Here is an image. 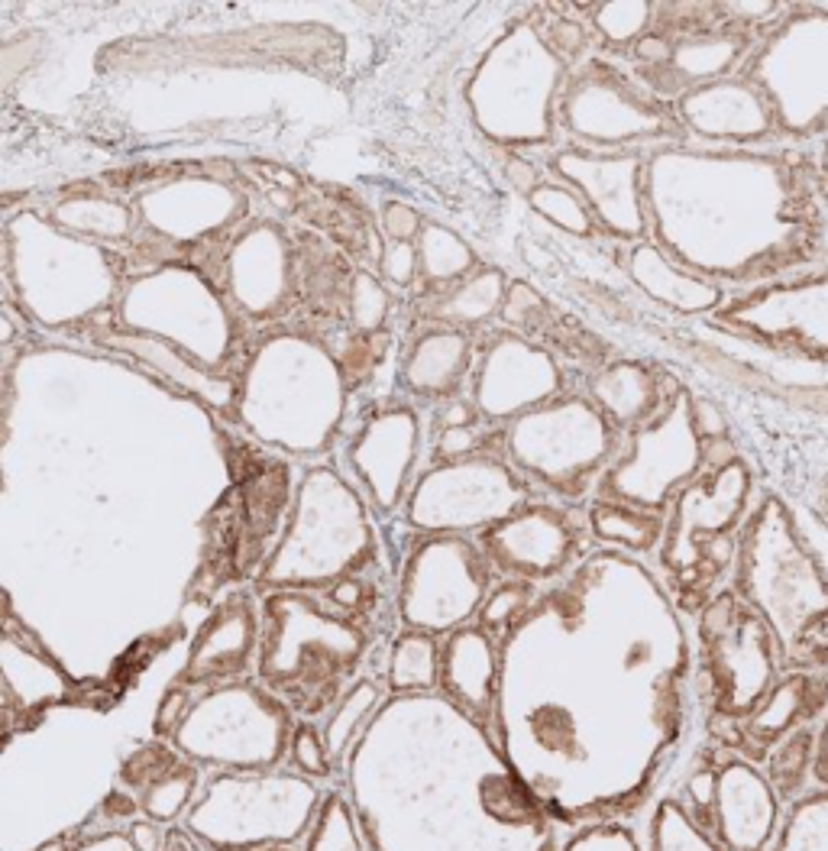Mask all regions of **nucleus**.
Here are the masks:
<instances>
[{
    "instance_id": "b1692460",
    "label": "nucleus",
    "mask_w": 828,
    "mask_h": 851,
    "mask_svg": "<svg viewBox=\"0 0 828 851\" xmlns=\"http://www.w3.org/2000/svg\"><path fill=\"white\" fill-rule=\"evenodd\" d=\"M392 696L437 693L440 686V638L427 631H402L385 651V677Z\"/></svg>"
},
{
    "instance_id": "5701e85b",
    "label": "nucleus",
    "mask_w": 828,
    "mask_h": 851,
    "mask_svg": "<svg viewBox=\"0 0 828 851\" xmlns=\"http://www.w3.org/2000/svg\"><path fill=\"white\" fill-rule=\"evenodd\" d=\"M508 279L502 269L495 266H482L473 276L463 279L460 285H453L450 292H444L431 308H427V318L434 324H447V327H460V331H476V327L489 324L492 318H499L508 298Z\"/></svg>"
},
{
    "instance_id": "a878e982",
    "label": "nucleus",
    "mask_w": 828,
    "mask_h": 851,
    "mask_svg": "<svg viewBox=\"0 0 828 851\" xmlns=\"http://www.w3.org/2000/svg\"><path fill=\"white\" fill-rule=\"evenodd\" d=\"M49 221L65 233L104 240V243L133 240V233H136V214L130 204L114 201V198H98V195H91V191L59 201L49 211Z\"/></svg>"
},
{
    "instance_id": "7ed1b4c3",
    "label": "nucleus",
    "mask_w": 828,
    "mask_h": 851,
    "mask_svg": "<svg viewBox=\"0 0 828 851\" xmlns=\"http://www.w3.org/2000/svg\"><path fill=\"white\" fill-rule=\"evenodd\" d=\"M262 644L256 680L295 709L324 722L343 693L363 677L382 631V612L343 609L327 593L275 589L259 593Z\"/></svg>"
},
{
    "instance_id": "7c9ffc66",
    "label": "nucleus",
    "mask_w": 828,
    "mask_h": 851,
    "mask_svg": "<svg viewBox=\"0 0 828 851\" xmlns=\"http://www.w3.org/2000/svg\"><path fill=\"white\" fill-rule=\"evenodd\" d=\"M537 596H541V586L518 583V580H499L489 593V599L482 602V609L476 615V625L482 631H489V635L502 644L531 615Z\"/></svg>"
},
{
    "instance_id": "4be33fe9",
    "label": "nucleus",
    "mask_w": 828,
    "mask_h": 851,
    "mask_svg": "<svg viewBox=\"0 0 828 851\" xmlns=\"http://www.w3.org/2000/svg\"><path fill=\"white\" fill-rule=\"evenodd\" d=\"M589 398L602 408V415L618 431L641 428L660 405L654 373L644 363L634 360H618L602 366L589 382Z\"/></svg>"
},
{
    "instance_id": "de8ad7c7",
    "label": "nucleus",
    "mask_w": 828,
    "mask_h": 851,
    "mask_svg": "<svg viewBox=\"0 0 828 851\" xmlns=\"http://www.w3.org/2000/svg\"><path fill=\"white\" fill-rule=\"evenodd\" d=\"M266 851H298V848H266Z\"/></svg>"
},
{
    "instance_id": "e433bc0d",
    "label": "nucleus",
    "mask_w": 828,
    "mask_h": 851,
    "mask_svg": "<svg viewBox=\"0 0 828 851\" xmlns=\"http://www.w3.org/2000/svg\"><path fill=\"white\" fill-rule=\"evenodd\" d=\"M547 318V301L534 292L528 282H515L508 288V298H505V308H502V321L508 327H518V334L528 337L531 331L544 324Z\"/></svg>"
},
{
    "instance_id": "c9c22d12",
    "label": "nucleus",
    "mask_w": 828,
    "mask_h": 851,
    "mask_svg": "<svg viewBox=\"0 0 828 851\" xmlns=\"http://www.w3.org/2000/svg\"><path fill=\"white\" fill-rule=\"evenodd\" d=\"M376 224H379V233H382V243H418L427 221L414 204H408L402 198H385L379 204Z\"/></svg>"
},
{
    "instance_id": "72a5a7b5",
    "label": "nucleus",
    "mask_w": 828,
    "mask_h": 851,
    "mask_svg": "<svg viewBox=\"0 0 828 851\" xmlns=\"http://www.w3.org/2000/svg\"><path fill=\"white\" fill-rule=\"evenodd\" d=\"M592 30L602 36L605 46H638L644 30L651 26L647 4H592L589 7Z\"/></svg>"
},
{
    "instance_id": "2eb2a0df",
    "label": "nucleus",
    "mask_w": 828,
    "mask_h": 851,
    "mask_svg": "<svg viewBox=\"0 0 828 851\" xmlns=\"http://www.w3.org/2000/svg\"><path fill=\"white\" fill-rule=\"evenodd\" d=\"M421 457V415L411 405H395L372 411L353 434L347 447V463L363 489L369 509L382 518L405 512L411 489L418 483Z\"/></svg>"
},
{
    "instance_id": "1a4fd4ad",
    "label": "nucleus",
    "mask_w": 828,
    "mask_h": 851,
    "mask_svg": "<svg viewBox=\"0 0 828 851\" xmlns=\"http://www.w3.org/2000/svg\"><path fill=\"white\" fill-rule=\"evenodd\" d=\"M298 716L256 677L204 690L175 735V748L201 771H279L288 767Z\"/></svg>"
},
{
    "instance_id": "f257e3e1",
    "label": "nucleus",
    "mask_w": 828,
    "mask_h": 851,
    "mask_svg": "<svg viewBox=\"0 0 828 851\" xmlns=\"http://www.w3.org/2000/svg\"><path fill=\"white\" fill-rule=\"evenodd\" d=\"M612 570L615 554L592 551L502 641L495 741L563 832L625 822L647 790L618 732L638 644L621 648L609 619Z\"/></svg>"
},
{
    "instance_id": "f8f14e48",
    "label": "nucleus",
    "mask_w": 828,
    "mask_h": 851,
    "mask_svg": "<svg viewBox=\"0 0 828 851\" xmlns=\"http://www.w3.org/2000/svg\"><path fill=\"white\" fill-rule=\"evenodd\" d=\"M557 120L563 133L573 136V146L599 153H638L631 146L654 140L667 127L651 91L631 72L596 56L570 72Z\"/></svg>"
},
{
    "instance_id": "9d476101",
    "label": "nucleus",
    "mask_w": 828,
    "mask_h": 851,
    "mask_svg": "<svg viewBox=\"0 0 828 851\" xmlns=\"http://www.w3.org/2000/svg\"><path fill=\"white\" fill-rule=\"evenodd\" d=\"M499 583L476 538L418 534L398 570L395 609L408 631L447 638L473 625L482 602Z\"/></svg>"
},
{
    "instance_id": "c85d7f7f",
    "label": "nucleus",
    "mask_w": 828,
    "mask_h": 851,
    "mask_svg": "<svg viewBox=\"0 0 828 851\" xmlns=\"http://www.w3.org/2000/svg\"><path fill=\"white\" fill-rule=\"evenodd\" d=\"M298 851H369L363 832H360L356 809L350 803L347 790H343L340 784L327 787L321 813H317L308 839L301 842Z\"/></svg>"
},
{
    "instance_id": "20e7f679",
    "label": "nucleus",
    "mask_w": 828,
    "mask_h": 851,
    "mask_svg": "<svg viewBox=\"0 0 828 851\" xmlns=\"http://www.w3.org/2000/svg\"><path fill=\"white\" fill-rule=\"evenodd\" d=\"M343 369L321 343L282 331L266 337L246 366L237 418L262 444L321 457L343 418Z\"/></svg>"
},
{
    "instance_id": "c756f323",
    "label": "nucleus",
    "mask_w": 828,
    "mask_h": 851,
    "mask_svg": "<svg viewBox=\"0 0 828 851\" xmlns=\"http://www.w3.org/2000/svg\"><path fill=\"white\" fill-rule=\"evenodd\" d=\"M528 204L534 214H541L544 221L554 224L557 230H567L570 237L586 240L592 233H599V224H596V217H592L589 204L583 201V195L573 191L570 185L554 182V178H544V182L528 195Z\"/></svg>"
},
{
    "instance_id": "423d86ee",
    "label": "nucleus",
    "mask_w": 828,
    "mask_h": 851,
    "mask_svg": "<svg viewBox=\"0 0 828 851\" xmlns=\"http://www.w3.org/2000/svg\"><path fill=\"white\" fill-rule=\"evenodd\" d=\"M327 787L279 771L207 774L195 806L178 822L204 851L301 848L314 826Z\"/></svg>"
},
{
    "instance_id": "412c9836",
    "label": "nucleus",
    "mask_w": 828,
    "mask_h": 851,
    "mask_svg": "<svg viewBox=\"0 0 828 851\" xmlns=\"http://www.w3.org/2000/svg\"><path fill=\"white\" fill-rule=\"evenodd\" d=\"M479 343L469 331L431 324L411 337L402 356V386L421 402L450 405L463 395L476 373Z\"/></svg>"
},
{
    "instance_id": "6ab92c4d",
    "label": "nucleus",
    "mask_w": 828,
    "mask_h": 851,
    "mask_svg": "<svg viewBox=\"0 0 828 851\" xmlns=\"http://www.w3.org/2000/svg\"><path fill=\"white\" fill-rule=\"evenodd\" d=\"M437 693L495 735L502 699V644L476 622L440 638Z\"/></svg>"
},
{
    "instance_id": "c03bdc74",
    "label": "nucleus",
    "mask_w": 828,
    "mask_h": 851,
    "mask_svg": "<svg viewBox=\"0 0 828 851\" xmlns=\"http://www.w3.org/2000/svg\"><path fill=\"white\" fill-rule=\"evenodd\" d=\"M165 851H204L182 826H169V839H165Z\"/></svg>"
},
{
    "instance_id": "79ce46f5",
    "label": "nucleus",
    "mask_w": 828,
    "mask_h": 851,
    "mask_svg": "<svg viewBox=\"0 0 828 851\" xmlns=\"http://www.w3.org/2000/svg\"><path fill=\"white\" fill-rule=\"evenodd\" d=\"M127 832L140 851H165V839H169V829L159 826V822H153V819H146V816L136 819Z\"/></svg>"
},
{
    "instance_id": "4468645a",
    "label": "nucleus",
    "mask_w": 828,
    "mask_h": 851,
    "mask_svg": "<svg viewBox=\"0 0 828 851\" xmlns=\"http://www.w3.org/2000/svg\"><path fill=\"white\" fill-rule=\"evenodd\" d=\"M469 402L489 424L515 418L563 395V369L554 353L515 331H495L479 343Z\"/></svg>"
},
{
    "instance_id": "ea45409f",
    "label": "nucleus",
    "mask_w": 828,
    "mask_h": 851,
    "mask_svg": "<svg viewBox=\"0 0 828 851\" xmlns=\"http://www.w3.org/2000/svg\"><path fill=\"white\" fill-rule=\"evenodd\" d=\"M544 36H547V43L554 46L567 62H576L579 56H583V49H586L583 23H576V20H554L550 26H544Z\"/></svg>"
},
{
    "instance_id": "9b49d317",
    "label": "nucleus",
    "mask_w": 828,
    "mask_h": 851,
    "mask_svg": "<svg viewBox=\"0 0 828 851\" xmlns=\"http://www.w3.org/2000/svg\"><path fill=\"white\" fill-rule=\"evenodd\" d=\"M534 499L544 496L512 463L499 454H479L427 466L402 515L414 534L479 538L482 531L512 518Z\"/></svg>"
},
{
    "instance_id": "4c0bfd02",
    "label": "nucleus",
    "mask_w": 828,
    "mask_h": 851,
    "mask_svg": "<svg viewBox=\"0 0 828 851\" xmlns=\"http://www.w3.org/2000/svg\"><path fill=\"white\" fill-rule=\"evenodd\" d=\"M379 276L389 288H411L421 279L418 243H382L379 246Z\"/></svg>"
},
{
    "instance_id": "dca6fc26",
    "label": "nucleus",
    "mask_w": 828,
    "mask_h": 851,
    "mask_svg": "<svg viewBox=\"0 0 828 851\" xmlns=\"http://www.w3.org/2000/svg\"><path fill=\"white\" fill-rule=\"evenodd\" d=\"M295 282V250L279 224L253 221L230 240L224 259V288L233 311H240L243 318L266 324L288 314Z\"/></svg>"
},
{
    "instance_id": "ddd939ff",
    "label": "nucleus",
    "mask_w": 828,
    "mask_h": 851,
    "mask_svg": "<svg viewBox=\"0 0 828 851\" xmlns=\"http://www.w3.org/2000/svg\"><path fill=\"white\" fill-rule=\"evenodd\" d=\"M476 541L499 580L541 589L570 576L596 544L589 512L547 499H534L512 518L482 531Z\"/></svg>"
},
{
    "instance_id": "f03ea898",
    "label": "nucleus",
    "mask_w": 828,
    "mask_h": 851,
    "mask_svg": "<svg viewBox=\"0 0 828 851\" xmlns=\"http://www.w3.org/2000/svg\"><path fill=\"white\" fill-rule=\"evenodd\" d=\"M369 851H560L492 732L440 693L389 696L343 764Z\"/></svg>"
},
{
    "instance_id": "aec40b11",
    "label": "nucleus",
    "mask_w": 828,
    "mask_h": 851,
    "mask_svg": "<svg viewBox=\"0 0 828 851\" xmlns=\"http://www.w3.org/2000/svg\"><path fill=\"white\" fill-rule=\"evenodd\" d=\"M204 777L207 774L201 767L175 748V741L162 738L130 751L117 767V787L133 793L140 800L143 816L165 829L182 822L188 809L195 806Z\"/></svg>"
},
{
    "instance_id": "6e6552de",
    "label": "nucleus",
    "mask_w": 828,
    "mask_h": 851,
    "mask_svg": "<svg viewBox=\"0 0 828 851\" xmlns=\"http://www.w3.org/2000/svg\"><path fill=\"white\" fill-rule=\"evenodd\" d=\"M505 460L563 505L596 499L602 476L618 457V428L589 395H560L502 428Z\"/></svg>"
},
{
    "instance_id": "a18cd8bd",
    "label": "nucleus",
    "mask_w": 828,
    "mask_h": 851,
    "mask_svg": "<svg viewBox=\"0 0 828 851\" xmlns=\"http://www.w3.org/2000/svg\"><path fill=\"white\" fill-rule=\"evenodd\" d=\"M793 402L806 405L812 411H828V389H816V392H793Z\"/></svg>"
},
{
    "instance_id": "393cba45",
    "label": "nucleus",
    "mask_w": 828,
    "mask_h": 851,
    "mask_svg": "<svg viewBox=\"0 0 828 851\" xmlns=\"http://www.w3.org/2000/svg\"><path fill=\"white\" fill-rule=\"evenodd\" d=\"M385 703H389V686L372 677H360L347 693H343L340 703L330 709V716L321 722L330 758L337 761L340 774H343V764L350 758V751L356 748V741L363 738L369 722L379 716V709Z\"/></svg>"
},
{
    "instance_id": "39448f33",
    "label": "nucleus",
    "mask_w": 828,
    "mask_h": 851,
    "mask_svg": "<svg viewBox=\"0 0 828 851\" xmlns=\"http://www.w3.org/2000/svg\"><path fill=\"white\" fill-rule=\"evenodd\" d=\"M360 489L330 466H314L298 483L292 512L256 570L259 593L308 589L324 593L340 580L379 570V534Z\"/></svg>"
},
{
    "instance_id": "2f4dec72",
    "label": "nucleus",
    "mask_w": 828,
    "mask_h": 851,
    "mask_svg": "<svg viewBox=\"0 0 828 851\" xmlns=\"http://www.w3.org/2000/svg\"><path fill=\"white\" fill-rule=\"evenodd\" d=\"M288 767L298 771L301 777L314 780V784L334 787V777L340 774V767H337L334 758H330L321 722L298 719L295 735H292V748H288Z\"/></svg>"
},
{
    "instance_id": "37998d69",
    "label": "nucleus",
    "mask_w": 828,
    "mask_h": 851,
    "mask_svg": "<svg viewBox=\"0 0 828 851\" xmlns=\"http://www.w3.org/2000/svg\"><path fill=\"white\" fill-rule=\"evenodd\" d=\"M505 175H508V182H512L518 191H524V195H531V191L544 182V178H541V169H537L534 162L524 159L521 153L505 162Z\"/></svg>"
},
{
    "instance_id": "cd10ccee",
    "label": "nucleus",
    "mask_w": 828,
    "mask_h": 851,
    "mask_svg": "<svg viewBox=\"0 0 828 851\" xmlns=\"http://www.w3.org/2000/svg\"><path fill=\"white\" fill-rule=\"evenodd\" d=\"M589 525H592V538H596V544H602L605 551H609V547H621V551L638 554V551H647V547H654L657 534H660L657 515L634 509V505L605 502V499L589 502Z\"/></svg>"
},
{
    "instance_id": "0eeeda50",
    "label": "nucleus",
    "mask_w": 828,
    "mask_h": 851,
    "mask_svg": "<svg viewBox=\"0 0 828 851\" xmlns=\"http://www.w3.org/2000/svg\"><path fill=\"white\" fill-rule=\"evenodd\" d=\"M570 72V62L547 43L544 30L531 20L512 26L486 52L466 88L476 127L508 149L547 146Z\"/></svg>"
},
{
    "instance_id": "473e14b6",
    "label": "nucleus",
    "mask_w": 828,
    "mask_h": 851,
    "mask_svg": "<svg viewBox=\"0 0 828 851\" xmlns=\"http://www.w3.org/2000/svg\"><path fill=\"white\" fill-rule=\"evenodd\" d=\"M350 321L363 337H379L389 324L392 314V292L382 279H376L372 272H353L350 276Z\"/></svg>"
},
{
    "instance_id": "f704fd0d",
    "label": "nucleus",
    "mask_w": 828,
    "mask_h": 851,
    "mask_svg": "<svg viewBox=\"0 0 828 851\" xmlns=\"http://www.w3.org/2000/svg\"><path fill=\"white\" fill-rule=\"evenodd\" d=\"M560 851H641L638 835L628 822H602V826L567 832Z\"/></svg>"
},
{
    "instance_id": "bb28decb",
    "label": "nucleus",
    "mask_w": 828,
    "mask_h": 851,
    "mask_svg": "<svg viewBox=\"0 0 828 851\" xmlns=\"http://www.w3.org/2000/svg\"><path fill=\"white\" fill-rule=\"evenodd\" d=\"M418 259H421V282L440 295L476 272L473 246L460 233L440 224H424L418 237Z\"/></svg>"
},
{
    "instance_id": "58836bf2",
    "label": "nucleus",
    "mask_w": 828,
    "mask_h": 851,
    "mask_svg": "<svg viewBox=\"0 0 828 851\" xmlns=\"http://www.w3.org/2000/svg\"><path fill=\"white\" fill-rule=\"evenodd\" d=\"M195 690L191 686H182V683H172L169 690H165L159 696L156 703V716H153V735L162 738V741H175L178 729H182V722L188 719L191 706H195Z\"/></svg>"
},
{
    "instance_id": "a211bd4d",
    "label": "nucleus",
    "mask_w": 828,
    "mask_h": 851,
    "mask_svg": "<svg viewBox=\"0 0 828 851\" xmlns=\"http://www.w3.org/2000/svg\"><path fill=\"white\" fill-rule=\"evenodd\" d=\"M563 185L583 195L602 233L618 240H638L644 233V156L599 153V149H560L550 159Z\"/></svg>"
},
{
    "instance_id": "49530a36",
    "label": "nucleus",
    "mask_w": 828,
    "mask_h": 851,
    "mask_svg": "<svg viewBox=\"0 0 828 851\" xmlns=\"http://www.w3.org/2000/svg\"><path fill=\"white\" fill-rule=\"evenodd\" d=\"M36 851H72V842H68V839H55V842L39 845Z\"/></svg>"
},
{
    "instance_id": "f3484780",
    "label": "nucleus",
    "mask_w": 828,
    "mask_h": 851,
    "mask_svg": "<svg viewBox=\"0 0 828 851\" xmlns=\"http://www.w3.org/2000/svg\"><path fill=\"white\" fill-rule=\"evenodd\" d=\"M262 644V606L259 593L237 589L227 593L207 612V619L191 638V648L175 683L191 690H214V686L256 677Z\"/></svg>"
},
{
    "instance_id": "a19ab883",
    "label": "nucleus",
    "mask_w": 828,
    "mask_h": 851,
    "mask_svg": "<svg viewBox=\"0 0 828 851\" xmlns=\"http://www.w3.org/2000/svg\"><path fill=\"white\" fill-rule=\"evenodd\" d=\"M72 851H140L133 845L127 829H110V832H91V835H72Z\"/></svg>"
}]
</instances>
